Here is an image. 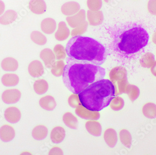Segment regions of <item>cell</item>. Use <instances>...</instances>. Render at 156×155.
Returning a JSON list of instances; mask_svg holds the SVG:
<instances>
[{"label":"cell","mask_w":156,"mask_h":155,"mask_svg":"<svg viewBox=\"0 0 156 155\" xmlns=\"http://www.w3.org/2000/svg\"><path fill=\"white\" fill-rule=\"evenodd\" d=\"M149 39V34L144 29L133 27L121 35L118 49L126 54H134L146 46Z\"/></svg>","instance_id":"4"},{"label":"cell","mask_w":156,"mask_h":155,"mask_svg":"<svg viewBox=\"0 0 156 155\" xmlns=\"http://www.w3.org/2000/svg\"><path fill=\"white\" fill-rule=\"evenodd\" d=\"M4 115L5 119L9 123H16L21 119L22 114L19 108L11 106L6 108Z\"/></svg>","instance_id":"6"},{"label":"cell","mask_w":156,"mask_h":155,"mask_svg":"<svg viewBox=\"0 0 156 155\" xmlns=\"http://www.w3.org/2000/svg\"><path fill=\"white\" fill-rule=\"evenodd\" d=\"M16 131L9 124H5L0 128V139L4 142H9L15 138Z\"/></svg>","instance_id":"7"},{"label":"cell","mask_w":156,"mask_h":155,"mask_svg":"<svg viewBox=\"0 0 156 155\" xmlns=\"http://www.w3.org/2000/svg\"><path fill=\"white\" fill-rule=\"evenodd\" d=\"M21 97V92L16 88L5 90L2 95V101L7 105L16 103L20 100Z\"/></svg>","instance_id":"5"},{"label":"cell","mask_w":156,"mask_h":155,"mask_svg":"<svg viewBox=\"0 0 156 155\" xmlns=\"http://www.w3.org/2000/svg\"><path fill=\"white\" fill-rule=\"evenodd\" d=\"M1 81L2 84L5 86H15L19 83V78L15 74L7 73L2 76Z\"/></svg>","instance_id":"11"},{"label":"cell","mask_w":156,"mask_h":155,"mask_svg":"<svg viewBox=\"0 0 156 155\" xmlns=\"http://www.w3.org/2000/svg\"><path fill=\"white\" fill-rule=\"evenodd\" d=\"M28 71L30 76L34 78H37L41 76L43 73V68L39 61L35 60L30 64Z\"/></svg>","instance_id":"12"},{"label":"cell","mask_w":156,"mask_h":155,"mask_svg":"<svg viewBox=\"0 0 156 155\" xmlns=\"http://www.w3.org/2000/svg\"><path fill=\"white\" fill-rule=\"evenodd\" d=\"M115 97V88L109 80L98 81L79 94L80 101L91 112H100L108 106Z\"/></svg>","instance_id":"3"},{"label":"cell","mask_w":156,"mask_h":155,"mask_svg":"<svg viewBox=\"0 0 156 155\" xmlns=\"http://www.w3.org/2000/svg\"><path fill=\"white\" fill-rule=\"evenodd\" d=\"M41 107L47 110H51L55 108L56 105L55 100L51 96L47 95L42 98L39 101Z\"/></svg>","instance_id":"14"},{"label":"cell","mask_w":156,"mask_h":155,"mask_svg":"<svg viewBox=\"0 0 156 155\" xmlns=\"http://www.w3.org/2000/svg\"><path fill=\"white\" fill-rule=\"evenodd\" d=\"M66 51L69 57L99 66L104 64L108 55L106 48L97 40L80 36L69 40Z\"/></svg>","instance_id":"2"},{"label":"cell","mask_w":156,"mask_h":155,"mask_svg":"<svg viewBox=\"0 0 156 155\" xmlns=\"http://www.w3.org/2000/svg\"><path fill=\"white\" fill-rule=\"evenodd\" d=\"M18 61L11 57L5 58L2 61V68L5 71H15L18 69Z\"/></svg>","instance_id":"8"},{"label":"cell","mask_w":156,"mask_h":155,"mask_svg":"<svg viewBox=\"0 0 156 155\" xmlns=\"http://www.w3.org/2000/svg\"><path fill=\"white\" fill-rule=\"evenodd\" d=\"M63 70V83L68 90L79 94L94 82L103 79L106 75L104 68L87 61L68 57Z\"/></svg>","instance_id":"1"},{"label":"cell","mask_w":156,"mask_h":155,"mask_svg":"<svg viewBox=\"0 0 156 155\" xmlns=\"http://www.w3.org/2000/svg\"><path fill=\"white\" fill-rule=\"evenodd\" d=\"M79 9V5L78 3L74 2H68L62 7V10L63 13L65 14H73L77 12Z\"/></svg>","instance_id":"18"},{"label":"cell","mask_w":156,"mask_h":155,"mask_svg":"<svg viewBox=\"0 0 156 155\" xmlns=\"http://www.w3.org/2000/svg\"><path fill=\"white\" fill-rule=\"evenodd\" d=\"M114 103L116 104V105H114V106L113 108L114 110H120V109H122L124 106L123 100L122 98H119V97L115 99V100L114 102Z\"/></svg>","instance_id":"22"},{"label":"cell","mask_w":156,"mask_h":155,"mask_svg":"<svg viewBox=\"0 0 156 155\" xmlns=\"http://www.w3.org/2000/svg\"><path fill=\"white\" fill-rule=\"evenodd\" d=\"M33 87L34 91L37 94L42 95L47 91L48 84L45 81L39 80L35 82Z\"/></svg>","instance_id":"17"},{"label":"cell","mask_w":156,"mask_h":155,"mask_svg":"<svg viewBox=\"0 0 156 155\" xmlns=\"http://www.w3.org/2000/svg\"><path fill=\"white\" fill-rule=\"evenodd\" d=\"M47 133V129L43 125H39L33 129L32 135L34 139L40 140L45 138Z\"/></svg>","instance_id":"15"},{"label":"cell","mask_w":156,"mask_h":155,"mask_svg":"<svg viewBox=\"0 0 156 155\" xmlns=\"http://www.w3.org/2000/svg\"><path fill=\"white\" fill-rule=\"evenodd\" d=\"M65 136V131L61 127H57L51 131V137L52 142L54 143H58L64 139Z\"/></svg>","instance_id":"13"},{"label":"cell","mask_w":156,"mask_h":155,"mask_svg":"<svg viewBox=\"0 0 156 155\" xmlns=\"http://www.w3.org/2000/svg\"><path fill=\"white\" fill-rule=\"evenodd\" d=\"M143 113L148 119H155L156 117V105L152 102L146 103L143 108Z\"/></svg>","instance_id":"16"},{"label":"cell","mask_w":156,"mask_h":155,"mask_svg":"<svg viewBox=\"0 0 156 155\" xmlns=\"http://www.w3.org/2000/svg\"><path fill=\"white\" fill-rule=\"evenodd\" d=\"M46 8L44 0H30V9L35 14H43L46 10Z\"/></svg>","instance_id":"9"},{"label":"cell","mask_w":156,"mask_h":155,"mask_svg":"<svg viewBox=\"0 0 156 155\" xmlns=\"http://www.w3.org/2000/svg\"><path fill=\"white\" fill-rule=\"evenodd\" d=\"M148 9L151 14L156 15V0H150L148 2Z\"/></svg>","instance_id":"21"},{"label":"cell","mask_w":156,"mask_h":155,"mask_svg":"<svg viewBox=\"0 0 156 155\" xmlns=\"http://www.w3.org/2000/svg\"><path fill=\"white\" fill-rule=\"evenodd\" d=\"M5 9V5L4 2L0 0V15H2Z\"/></svg>","instance_id":"23"},{"label":"cell","mask_w":156,"mask_h":155,"mask_svg":"<svg viewBox=\"0 0 156 155\" xmlns=\"http://www.w3.org/2000/svg\"><path fill=\"white\" fill-rule=\"evenodd\" d=\"M17 18V13L14 10L9 9L0 16V23L3 25H9L15 22Z\"/></svg>","instance_id":"10"},{"label":"cell","mask_w":156,"mask_h":155,"mask_svg":"<svg viewBox=\"0 0 156 155\" xmlns=\"http://www.w3.org/2000/svg\"><path fill=\"white\" fill-rule=\"evenodd\" d=\"M87 4L90 9H98L101 7V0H88Z\"/></svg>","instance_id":"20"},{"label":"cell","mask_w":156,"mask_h":155,"mask_svg":"<svg viewBox=\"0 0 156 155\" xmlns=\"http://www.w3.org/2000/svg\"><path fill=\"white\" fill-rule=\"evenodd\" d=\"M120 139L126 147L129 148L131 145V136L129 132L123 129L120 132Z\"/></svg>","instance_id":"19"}]
</instances>
